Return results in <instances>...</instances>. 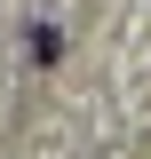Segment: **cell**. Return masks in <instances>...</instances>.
I'll return each instance as SVG.
<instances>
[{"label":"cell","mask_w":151,"mask_h":159,"mask_svg":"<svg viewBox=\"0 0 151 159\" xmlns=\"http://www.w3.org/2000/svg\"><path fill=\"white\" fill-rule=\"evenodd\" d=\"M32 56H40V64L64 56V32H56V24H32Z\"/></svg>","instance_id":"cell-1"}]
</instances>
